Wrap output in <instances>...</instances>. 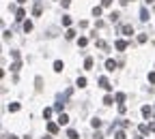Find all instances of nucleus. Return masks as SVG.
Returning <instances> with one entry per match:
<instances>
[{
	"label": "nucleus",
	"mask_w": 155,
	"mask_h": 139,
	"mask_svg": "<svg viewBox=\"0 0 155 139\" xmlns=\"http://www.w3.org/2000/svg\"><path fill=\"white\" fill-rule=\"evenodd\" d=\"M121 32H123L125 36H131V34H134V26H131V24H125L123 28H121Z\"/></svg>",
	"instance_id": "nucleus-1"
},
{
	"label": "nucleus",
	"mask_w": 155,
	"mask_h": 139,
	"mask_svg": "<svg viewBox=\"0 0 155 139\" xmlns=\"http://www.w3.org/2000/svg\"><path fill=\"white\" fill-rule=\"evenodd\" d=\"M58 126H60L58 122H47V131L52 133V135H56V133H58Z\"/></svg>",
	"instance_id": "nucleus-2"
},
{
	"label": "nucleus",
	"mask_w": 155,
	"mask_h": 139,
	"mask_svg": "<svg viewBox=\"0 0 155 139\" xmlns=\"http://www.w3.org/2000/svg\"><path fill=\"white\" fill-rule=\"evenodd\" d=\"M99 86H101V88H106V90H112V86H110L108 77H99Z\"/></svg>",
	"instance_id": "nucleus-3"
},
{
	"label": "nucleus",
	"mask_w": 155,
	"mask_h": 139,
	"mask_svg": "<svg viewBox=\"0 0 155 139\" xmlns=\"http://www.w3.org/2000/svg\"><path fill=\"white\" fill-rule=\"evenodd\" d=\"M142 116H145V118H151V116H153V109L151 107H149V105H142Z\"/></svg>",
	"instance_id": "nucleus-4"
},
{
	"label": "nucleus",
	"mask_w": 155,
	"mask_h": 139,
	"mask_svg": "<svg viewBox=\"0 0 155 139\" xmlns=\"http://www.w3.org/2000/svg\"><path fill=\"white\" fill-rule=\"evenodd\" d=\"M58 124H60V126L69 124V116H67V114H60V116H58Z\"/></svg>",
	"instance_id": "nucleus-5"
},
{
	"label": "nucleus",
	"mask_w": 155,
	"mask_h": 139,
	"mask_svg": "<svg viewBox=\"0 0 155 139\" xmlns=\"http://www.w3.org/2000/svg\"><path fill=\"white\" fill-rule=\"evenodd\" d=\"M114 69H116V62H114V60H106V71L114 73Z\"/></svg>",
	"instance_id": "nucleus-6"
},
{
	"label": "nucleus",
	"mask_w": 155,
	"mask_h": 139,
	"mask_svg": "<svg viewBox=\"0 0 155 139\" xmlns=\"http://www.w3.org/2000/svg\"><path fill=\"white\" fill-rule=\"evenodd\" d=\"M149 17H151V13H149V11H147L145 7H142V9H140V19H142V21H147Z\"/></svg>",
	"instance_id": "nucleus-7"
},
{
	"label": "nucleus",
	"mask_w": 155,
	"mask_h": 139,
	"mask_svg": "<svg viewBox=\"0 0 155 139\" xmlns=\"http://www.w3.org/2000/svg\"><path fill=\"white\" fill-rule=\"evenodd\" d=\"M114 47L119 49V52H123V49L127 47V43H125V41H116V43H114Z\"/></svg>",
	"instance_id": "nucleus-8"
},
{
	"label": "nucleus",
	"mask_w": 155,
	"mask_h": 139,
	"mask_svg": "<svg viewBox=\"0 0 155 139\" xmlns=\"http://www.w3.org/2000/svg\"><path fill=\"white\" fill-rule=\"evenodd\" d=\"M63 69H65V64L60 62V60H56V62H54V71H56V73H60Z\"/></svg>",
	"instance_id": "nucleus-9"
},
{
	"label": "nucleus",
	"mask_w": 155,
	"mask_h": 139,
	"mask_svg": "<svg viewBox=\"0 0 155 139\" xmlns=\"http://www.w3.org/2000/svg\"><path fill=\"white\" fill-rule=\"evenodd\" d=\"M114 101L119 103V105H123V101H125V94H123V92H119V94L114 96Z\"/></svg>",
	"instance_id": "nucleus-10"
},
{
	"label": "nucleus",
	"mask_w": 155,
	"mask_h": 139,
	"mask_svg": "<svg viewBox=\"0 0 155 139\" xmlns=\"http://www.w3.org/2000/svg\"><path fill=\"white\" fill-rule=\"evenodd\" d=\"M78 45H80V47H86V45H88V39H86V36H80V39H78Z\"/></svg>",
	"instance_id": "nucleus-11"
},
{
	"label": "nucleus",
	"mask_w": 155,
	"mask_h": 139,
	"mask_svg": "<svg viewBox=\"0 0 155 139\" xmlns=\"http://www.w3.org/2000/svg\"><path fill=\"white\" fill-rule=\"evenodd\" d=\"M119 17H121L119 11H112V13H110V21H119Z\"/></svg>",
	"instance_id": "nucleus-12"
},
{
	"label": "nucleus",
	"mask_w": 155,
	"mask_h": 139,
	"mask_svg": "<svg viewBox=\"0 0 155 139\" xmlns=\"http://www.w3.org/2000/svg\"><path fill=\"white\" fill-rule=\"evenodd\" d=\"M9 111H11V114H15V111H20V103H11V105H9Z\"/></svg>",
	"instance_id": "nucleus-13"
},
{
	"label": "nucleus",
	"mask_w": 155,
	"mask_h": 139,
	"mask_svg": "<svg viewBox=\"0 0 155 139\" xmlns=\"http://www.w3.org/2000/svg\"><path fill=\"white\" fill-rule=\"evenodd\" d=\"M140 133H142V135H147V133H151V126H149V124H140Z\"/></svg>",
	"instance_id": "nucleus-14"
},
{
	"label": "nucleus",
	"mask_w": 155,
	"mask_h": 139,
	"mask_svg": "<svg viewBox=\"0 0 155 139\" xmlns=\"http://www.w3.org/2000/svg\"><path fill=\"white\" fill-rule=\"evenodd\" d=\"M24 17H26V11H24V9H20V11H17V17H15V19H17V21H22Z\"/></svg>",
	"instance_id": "nucleus-15"
},
{
	"label": "nucleus",
	"mask_w": 155,
	"mask_h": 139,
	"mask_svg": "<svg viewBox=\"0 0 155 139\" xmlns=\"http://www.w3.org/2000/svg\"><path fill=\"white\" fill-rule=\"evenodd\" d=\"M63 26H71V15H63Z\"/></svg>",
	"instance_id": "nucleus-16"
},
{
	"label": "nucleus",
	"mask_w": 155,
	"mask_h": 139,
	"mask_svg": "<svg viewBox=\"0 0 155 139\" xmlns=\"http://www.w3.org/2000/svg\"><path fill=\"white\" fill-rule=\"evenodd\" d=\"M84 69H86V71L93 69V58H86V60H84Z\"/></svg>",
	"instance_id": "nucleus-17"
},
{
	"label": "nucleus",
	"mask_w": 155,
	"mask_h": 139,
	"mask_svg": "<svg viewBox=\"0 0 155 139\" xmlns=\"http://www.w3.org/2000/svg\"><path fill=\"white\" fill-rule=\"evenodd\" d=\"M67 137H69V139H78V133H75L73 129H69V131H67Z\"/></svg>",
	"instance_id": "nucleus-18"
},
{
	"label": "nucleus",
	"mask_w": 155,
	"mask_h": 139,
	"mask_svg": "<svg viewBox=\"0 0 155 139\" xmlns=\"http://www.w3.org/2000/svg\"><path fill=\"white\" fill-rule=\"evenodd\" d=\"M114 139H127L125 131H119V133H116V135H114Z\"/></svg>",
	"instance_id": "nucleus-19"
},
{
	"label": "nucleus",
	"mask_w": 155,
	"mask_h": 139,
	"mask_svg": "<svg viewBox=\"0 0 155 139\" xmlns=\"http://www.w3.org/2000/svg\"><path fill=\"white\" fill-rule=\"evenodd\" d=\"M78 86L84 88V86H86V77H78Z\"/></svg>",
	"instance_id": "nucleus-20"
},
{
	"label": "nucleus",
	"mask_w": 155,
	"mask_h": 139,
	"mask_svg": "<svg viewBox=\"0 0 155 139\" xmlns=\"http://www.w3.org/2000/svg\"><path fill=\"white\" fill-rule=\"evenodd\" d=\"M93 15L99 17V15H101V7H93Z\"/></svg>",
	"instance_id": "nucleus-21"
},
{
	"label": "nucleus",
	"mask_w": 155,
	"mask_h": 139,
	"mask_svg": "<svg viewBox=\"0 0 155 139\" xmlns=\"http://www.w3.org/2000/svg\"><path fill=\"white\" fill-rule=\"evenodd\" d=\"M24 30H26V32L32 30V21H24Z\"/></svg>",
	"instance_id": "nucleus-22"
},
{
	"label": "nucleus",
	"mask_w": 155,
	"mask_h": 139,
	"mask_svg": "<svg viewBox=\"0 0 155 139\" xmlns=\"http://www.w3.org/2000/svg\"><path fill=\"white\" fill-rule=\"evenodd\" d=\"M112 103H114V98H112V96H110V94H108V96L103 98V105H112Z\"/></svg>",
	"instance_id": "nucleus-23"
},
{
	"label": "nucleus",
	"mask_w": 155,
	"mask_h": 139,
	"mask_svg": "<svg viewBox=\"0 0 155 139\" xmlns=\"http://www.w3.org/2000/svg\"><path fill=\"white\" fill-rule=\"evenodd\" d=\"M91 124H93V129H99V126H101V120H97V118H95Z\"/></svg>",
	"instance_id": "nucleus-24"
},
{
	"label": "nucleus",
	"mask_w": 155,
	"mask_h": 139,
	"mask_svg": "<svg viewBox=\"0 0 155 139\" xmlns=\"http://www.w3.org/2000/svg\"><path fill=\"white\" fill-rule=\"evenodd\" d=\"M52 116V109H43V118H50Z\"/></svg>",
	"instance_id": "nucleus-25"
},
{
	"label": "nucleus",
	"mask_w": 155,
	"mask_h": 139,
	"mask_svg": "<svg viewBox=\"0 0 155 139\" xmlns=\"http://www.w3.org/2000/svg\"><path fill=\"white\" fill-rule=\"evenodd\" d=\"M138 43H147V34H140V36H138Z\"/></svg>",
	"instance_id": "nucleus-26"
},
{
	"label": "nucleus",
	"mask_w": 155,
	"mask_h": 139,
	"mask_svg": "<svg viewBox=\"0 0 155 139\" xmlns=\"http://www.w3.org/2000/svg\"><path fill=\"white\" fill-rule=\"evenodd\" d=\"M65 36H67V39H73V36H75V32H73V30H67V34H65Z\"/></svg>",
	"instance_id": "nucleus-27"
},
{
	"label": "nucleus",
	"mask_w": 155,
	"mask_h": 139,
	"mask_svg": "<svg viewBox=\"0 0 155 139\" xmlns=\"http://www.w3.org/2000/svg\"><path fill=\"white\" fill-rule=\"evenodd\" d=\"M149 81H151V83H155V73H149Z\"/></svg>",
	"instance_id": "nucleus-28"
},
{
	"label": "nucleus",
	"mask_w": 155,
	"mask_h": 139,
	"mask_svg": "<svg viewBox=\"0 0 155 139\" xmlns=\"http://www.w3.org/2000/svg\"><path fill=\"white\" fill-rule=\"evenodd\" d=\"M60 2H63V7H65V9H67V7H69V4H71V0H60Z\"/></svg>",
	"instance_id": "nucleus-29"
},
{
	"label": "nucleus",
	"mask_w": 155,
	"mask_h": 139,
	"mask_svg": "<svg viewBox=\"0 0 155 139\" xmlns=\"http://www.w3.org/2000/svg\"><path fill=\"white\" fill-rule=\"evenodd\" d=\"M101 4H103V7H110V4H112V0H101Z\"/></svg>",
	"instance_id": "nucleus-30"
},
{
	"label": "nucleus",
	"mask_w": 155,
	"mask_h": 139,
	"mask_svg": "<svg viewBox=\"0 0 155 139\" xmlns=\"http://www.w3.org/2000/svg\"><path fill=\"white\" fill-rule=\"evenodd\" d=\"M155 2V0H145V4H153Z\"/></svg>",
	"instance_id": "nucleus-31"
},
{
	"label": "nucleus",
	"mask_w": 155,
	"mask_h": 139,
	"mask_svg": "<svg viewBox=\"0 0 155 139\" xmlns=\"http://www.w3.org/2000/svg\"><path fill=\"white\" fill-rule=\"evenodd\" d=\"M17 2H20V4H24V2H26V0H17Z\"/></svg>",
	"instance_id": "nucleus-32"
},
{
	"label": "nucleus",
	"mask_w": 155,
	"mask_h": 139,
	"mask_svg": "<svg viewBox=\"0 0 155 139\" xmlns=\"http://www.w3.org/2000/svg\"><path fill=\"white\" fill-rule=\"evenodd\" d=\"M7 139H17V137H13V135H11V137H7Z\"/></svg>",
	"instance_id": "nucleus-33"
},
{
	"label": "nucleus",
	"mask_w": 155,
	"mask_h": 139,
	"mask_svg": "<svg viewBox=\"0 0 155 139\" xmlns=\"http://www.w3.org/2000/svg\"><path fill=\"white\" fill-rule=\"evenodd\" d=\"M134 139H142V137H140V135H136V137H134Z\"/></svg>",
	"instance_id": "nucleus-34"
},
{
	"label": "nucleus",
	"mask_w": 155,
	"mask_h": 139,
	"mask_svg": "<svg viewBox=\"0 0 155 139\" xmlns=\"http://www.w3.org/2000/svg\"><path fill=\"white\" fill-rule=\"evenodd\" d=\"M43 139H52V137H43Z\"/></svg>",
	"instance_id": "nucleus-35"
}]
</instances>
